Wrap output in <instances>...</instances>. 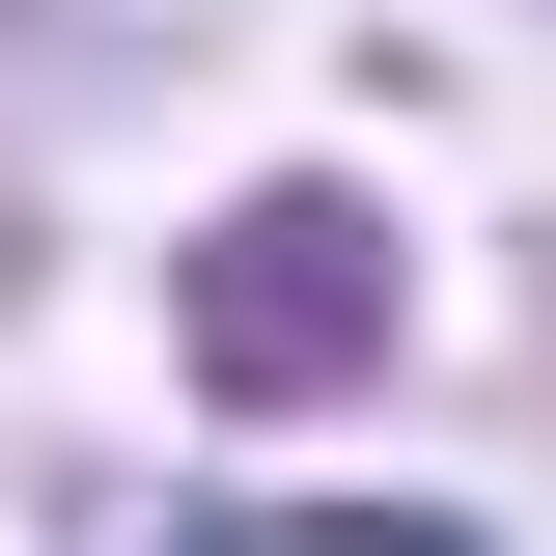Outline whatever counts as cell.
Returning <instances> with one entry per match:
<instances>
[{"instance_id": "obj_1", "label": "cell", "mask_w": 556, "mask_h": 556, "mask_svg": "<svg viewBox=\"0 0 556 556\" xmlns=\"http://www.w3.org/2000/svg\"><path fill=\"white\" fill-rule=\"evenodd\" d=\"M362 306H390V278H362V223H334V195H251V223L195 251V362H223V390H334Z\"/></svg>"}, {"instance_id": "obj_2", "label": "cell", "mask_w": 556, "mask_h": 556, "mask_svg": "<svg viewBox=\"0 0 556 556\" xmlns=\"http://www.w3.org/2000/svg\"><path fill=\"white\" fill-rule=\"evenodd\" d=\"M195 556H473V529H390V501H278V529H195Z\"/></svg>"}]
</instances>
